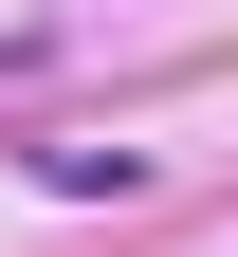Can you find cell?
I'll list each match as a JSON object with an SVG mask.
<instances>
[{
  "label": "cell",
  "instance_id": "obj_1",
  "mask_svg": "<svg viewBox=\"0 0 238 257\" xmlns=\"http://www.w3.org/2000/svg\"><path fill=\"white\" fill-rule=\"evenodd\" d=\"M37 184H55V202H128V184H147V147H37Z\"/></svg>",
  "mask_w": 238,
  "mask_h": 257
}]
</instances>
